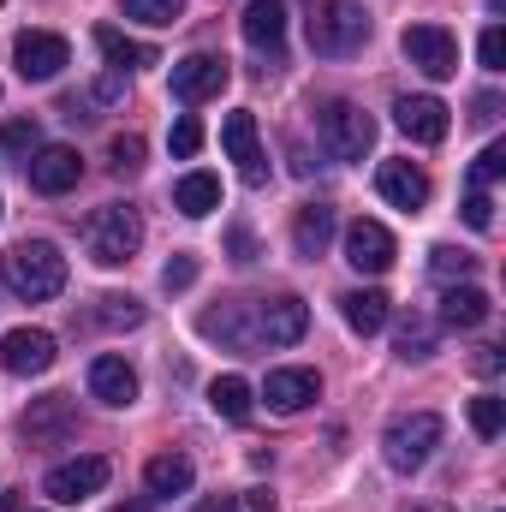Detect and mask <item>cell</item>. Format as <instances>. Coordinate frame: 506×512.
<instances>
[{"instance_id":"6da1fadb","label":"cell","mask_w":506,"mask_h":512,"mask_svg":"<svg viewBox=\"0 0 506 512\" xmlns=\"http://www.w3.org/2000/svg\"><path fill=\"white\" fill-rule=\"evenodd\" d=\"M0 280L24 304H48V298L66 292V256L48 239H24V245H12V251L0 256Z\"/></svg>"},{"instance_id":"7a4b0ae2","label":"cell","mask_w":506,"mask_h":512,"mask_svg":"<svg viewBox=\"0 0 506 512\" xmlns=\"http://www.w3.org/2000/svg\"><path fill=\"white\" fill-rule=\"evenodd\" d=\"M310 48L322 54V60H346V54H358L364 42H370V12L358 6V0H316L310 6Z\"/></svg>"},{"instance_id":"3957f363","label":"cell","mask_w":506,"mask_h":512,"mask_svg":"<svg viewBox=\"0 0 506 512\" xmlns=\"http://www.w3.org/2000/svg\"><path fill=\"white\" fill-rule=\"evenodd\" d=\"M137 245H143V215H137L131 203H102V209L84 221V251H90V262H102V268L131 262Z\"/></svg>"},{"instance_id":"277c9868","label":"cell","mask_w":506,"mask_h":512,"mask_svg":"<svg viewBox=\"0 0 506 512\" xmlns=\"http://www.w3.org/2000/svg\"><path fill=\"white\" fill-rule=\"evenodd\" d=\"M441 435H447V423H441L435 411H405V417L387 423L381 453H387L393 471H417V465H429V453L441 447Z\"/></svg>"},{"instance_id":"5b68a950","label":"cell","mask_w":506,"mask_h":512,"mask_svg":"<svg viewBox=\"0 0 506 512\" xmlns=\"http://www.w3.org/2000/svg\"><path fill=\"white\" fill-rule=\"evenodd\" d=\"M316 131H322V149H328L334 161H364L370 143H376V120H370L358 102H328V108L316 114Z\"/></svg>"},{"instance_id":"8992f818","label":"cell","mask_w":506,"mask_h":512,"mask_svg":"<svg viewBox=\"0 0 506 512\" xmlns=\"http://www.w3.org/2000/svg\"><path fill=\"white\" fill-rule=\"evenodd\" d=\"M399 48H405V60H411L423 78H453V72H459V42H453L447 24H411V30L399 36Z\"/></svg>"},{"instance_id":"52a82bcc","label":"cell","mask_w":506,"mask_h":512,"mask_svg":"<svg viewBox=\"0 0 506 512\" xmlns=\"http://www.w3.org/2000/svg\"><path fill=\"white\" fill-rule=\"evenodd\" d=\"M12 66H18L24 84H48V78H60V66H72V48L54 30H24L12 42Z\"/></svg>"},{"instance_id":"ba28073f","label":"cell","mask_w":506,"mask_h":512,"mask_svg":"<svg viewBox=\"0 0 506 512\" xmlns=\"http://www.w3.org/2000/svg\"><path fill=\"white\" fill-rule=\"evenodd\" d=\"M42 489H48L60 507H78V501H90V495H102V489H108V459H102V453H78V459L54 465Z\"/></svg>"},{"instance_id":"9c48e42d","label":"cell","mask_w":506,"mask_h":512,"mask_svg":"<svg viewBox=\"0 0 506 512\" xmlns=\"http://www.w3.org/2000/svg\"><path fill=\"white\" fill-rule=\"evenodd\" d=\"M227 78H233V66H227V60H215V54H185V60H173V96H179L185 108H197V102L221 96V90H227Z\"/></svg>"},{"instance_id":"30bf717a","label":"cell","mask_w":506,"mask_h":512,"mask_svg":"<svg viewBox=\"0 0 506 512\" xmlns=\"http://www.w3.org/2000/svg\"><path fill=\"white\" fill-rule=\"evenodd\" d=\"M221 143H227V155L239 161V179L262 191L268 185V155H262V143H256V114L251 108H239V114H227L221 120Z\"/></svg>"},{"instance_id":"8fae6325","label":"cell","mask_w":506,"mask_h":512,"mask_svg":"<svg viewBox=\"0 0 506 512\" xmlns=\"http://www.w3.org/2000/svg\"><path fill=\"white\" fill-rule=\"evenodd\" d=\"M24 173H30V185H36L42 197H66V191L84 179V161H78V149H66V143H42V149L24 161Z\"/></svg>"},{"instance_id":"7c38bea8","label":"cell","mask_w":506,"mask_h":512,"mask_svg":"<svg viewBox=\"0 0 506 512\" xmlns=\"http://www.w3.org/2000/svg\"><path fill=\"white\" fill-rule=\"evenodd\" d=\"M304 328H310L304 298L280 292V298H262V304H256V346H262V340H268V346H292V340H304Z\"/></svg>"},{"instance_id":"4fadbf2b","label":"cell","mask_w":506,"mask_h":512,"mask_svg":"<svg viewBox=\"0 0 506 512\" xmlns=\"http://www.w3.org/2000/svg\"><path fill=\"white\" fill-rule=\"evenodd\" d=\"M54 334L48 328H12L6 340H0V364L12 370V376H48L54 370Z\"/></svg>"},{"instance_id":"5bb4252c","label":"cell","mask_w":506,"mask_h":512,"mask_svg":"<svg viewBox=\"0 0 506 512\" xmlns=\"http://www.w3.org/2000/svg\"><path fill=\"white\" fill-rule=\"evenodd\" d=\"M393 126L405 131L411 143H441L447 126H453V114H447L441 96H399L393 102Z\"/></svg>"},{"instance_id":"9a60e30c","label":"cell","mask_w":506,"mask_h":512,"mask_svg":"<svg viewBox=\"0 0 506 512\" xmlns=\"http://www.w3.org/2000/svg\"><path fill=\"white\" fill-rule=\"evenodd\" d=\"M393 256H399V245H393V233H387L381 221H352V227H346V262H352L358 274H387Z\"/></svg>"},{"instance_id":"2e32d148","label":"cell","mask_w":506,"mask_h":512,"mask_svg":"<svg viewBox=\"0 0 506 512\" xmlns=\"http://www.w3.org/2000/svg\"><path fill=\"white\" fill-rule=\"evenodd\" d=\"M72 429H78V411H72V399H66V393H48V399H36V405L24 411V435H30V447L66 441Z\"/></svg>"},{"instance_id":"e0dca14e","label":"cell","mask_w":506,"mask_h":512,"mask_svg":"<svg viewBox=\"0 0 506 512\" xmlns=\"http://www.w3.org/2000/svg\"><path fill=\"white\" fill-rule=\"evenodd\" d=\"M239 24H245V42H251L256 54L280 60V48H286V6L280 0H251Z\"/></svg>"},{"instance_id":"ac0fdd59","label":"cell","mask_w":506,"mask_h":512,"mask_svg":"<svg viewBox=\"0 0 506 512\" xmlns=\"http://www.w3.org/2000/svg\"><path fill=\"white\" fill-rule=\"evenodd\" d=\"M376 191L393 203V209H423V203H429V173L411 167V161H381Z\"/></svg>"},{"instance_id":"d6986e66","label":"cell","mask_w":506,"mask_h":512,"mask_svg":"<svg viewBox=\"0 0 506 512\" xmlns=\"http://www.w3.org/2000/svg\"><path fill=\"white\" fill-rule=\"evenodd\" d=\"M316 393H322L316 370H268V382H262V399H268V411H280V417L304 411Z\"/></svg>"},{"instance_id":"ffe728a7","label":"cell","mask_w":506,"mask_h":512,"mask_svg":"<svg viewBox=\"0 0 506 512\" xmlns=\"http://www.w3.org/2000/svg\"><path fill=\"white\" fill-rule=\"evenodd\" d=\"M143 483H149V495L173 501V495H191V483H197V465H191L185 453H155V459L143 465Z\"/></svg>"},{"instance_id":"44dd1931","label":"cell","mask_w":506,"mask_h":512,"mask_svg":"<svg viewBox=\"0 0 506 512\" xmlns=\"http://www.w3.org/2000/svg\"><path fill=\"white\" fill-rule=\"evenodd\" d=\"M328 239H334V203H304L298 221H292V251L316 262L328 251Z\"/></svg>"},{"instance_id":"7402d4cb","label":"cell","mask_w":506,"mask_h":512,"mask_svg":"<svg viewBox=\"0 0 506 512\" xmlns=\"http://www.w3.org/2000/svg\"><path fill=\"white\" fill-rule=\"evenodd\" d=\"M90 393L102 405H131L137 399V370H131L126 358H96L90 364Z\"/></svg>"},{"instance_id":"603a6c76","label":"cell","mask_w":506,"mask_h":512,"mask_svg":"<svg viewBox=\"0 0 506 512\" xmlns=\"http://www.w3.org/2000/svg\"><path fill=\"white\" fill-rule=\"evenodd\" d=\"M173 209L191 215V221L215 215V209H221V179H215V173H185V179L173 185Z\"/></svg>"},{"instance_id":"cb8c5ba5","label":"cell","mask_w":506,"mask_h":512,"mask_svg":"<svg viewBox=\"0 0 506 512\" xmlns=\"http://www.w3.org/2000/svg\"><path fill=\"white\" fill-rule=\"evenodd\" d=\"M489 292L483 286H447V298H441V322L447 328H483L489 322Z\"/></svg>"},{"instance_id":"d4e9b609","label":"cell","mask_w":506,"mask_h":512,"mask_svg":"<svg viewBox=\"0 0 506 512\" xmlns=\"http://www.w3.org/2000/svg\"><path fill=\"white\" fill-rule=\"evenodd\" d=\"M203 334L221 340V346H233V352H251L256 346V322H245V304H221V310H209V316H203Z\"/></svg>"},{"instance_id":"484cf974","label":"cell","mask_w":506,"mask_h":512,"mask_svg":"<svg viewBox=\"0 0 506 512\" xmlns=\"http://www.w3.org/2000/svg\"><path fill=\"white\" fill-rule=\"evenodd\" d=\"M96 48H102V60H108L114 72L155 66V48H149V42H137V36H126V30H114V24H102V30H96Z\"/></svg>"},{"instance_id":"4316f807","label":"cell","mask_w":506,"mask_h":512,"mask_svg":"<svg viewBox=\"0 0 506 512\" xmlns=\"http://www.w3.org/2000/svg\"><path fill=\"white\" fill-rule=\"evenodd\" d=\"M340 316H346L352 334H381V328H387V292H376V286L346 292V298H340Z\"/></svg>"},{"instance_id":"83f0119b","label":"cell","mask_w":506,"mask_h":512,"mask_svg":"<svg viewBox=\"0 0 506 512\" xmlns=\"http://www.w3.org/2000/svg\"><path fill=\"white\" fill-rule=\"evenodd\" d=\"M90 322H96V328H114V334H120V328H137V322H143V304H137L131 292H108V298H96Z\"/></svg>"},{"instance_id":"f1b7e54d","label":"cell","mask_w":506,"mask_h":512,"mask_svg":"<svg viewBox=\"0 0 506 512\" xmlns=\"http://www.w3.org/2000/svg\"><path fill=\"white\" fill-rule=\"evenodd\" d=\"M209 405H215L227 423H245V417H251V382H245V376H221V382L209 387Z\"/></svg>"},{"instance_id":"f546056e","label":"cell","mask_w":506,"mask_h":512,"mask_svg":"<svg viewBox=\"0 0 506 512\" xmlns=\"http://www.w3.org/2000/svg\"><path fill=\"white\" fill-rule=\"evenodd\" d=\"M393 352L411 364V358H429L435 352V322H423V316H405L399 322V334H393Z\"/></svg>"},{"instance_id":"4dcf8cb0","label":"cell","mask_w":506,"mask_h":512,"mask_svg":"<svg viewBox=\"0 0 506 512\" xmlns=\"http://www.w3.org/2000/svg\"><path fill=\"white\" fill-rule=\"evenodd\" d=\"M471 429L483 435V441H495L506 429V399H495V393H477L471 399Z\"/></svg>"},{"instance_id":"1f68e13d","label":"cell","mask_w":506,"mask_h":512,"mask_svg":"<svg viewBox=\"0 0 506 512\" xmlns=\"http://www.w3.org/2000/svg\"><path fill=\"white\" fill-rule=\"evenodd\" d=\"M429 268H435V280H465V274L477 268V256L459 251V245H435V251H429Z\"/></svg>"},{"instance_id":"d6a6232c","label":"cell","mask_w":506,"mask_h":512,"mask_svg":"<svg viewBox=\"0 0 506 512\" xmlns=\"http://www.w3.org/2000/svg\"><path fill=\"white\" fill-rule=\"evenodd\" d=\"M0 143H6L12 155H36V149H42V131H36V120H6V126H0Z\"/></svg>"},{"instance_id":"836d02e7","label":"cell","mask_w":506,"mask_h":512,"mask_svg":"<svg viewBox=\"0 0 506 512\" xmlns=\"http://www.w3.org/2000/svg\"><path fill=\"white\" fill-rule=\"evenodd\" d=\"M501 173H506V143H489V149H483V155L471 161V185L483 191V185H495Z\"/></svg>"},{"instance_id":"e575fe53","label":"cell","mask_w":506,"mask_h":512,"mask_svg":"<svg viewBox=\"0 0 506 512\" xmlns=\"http://www.w3.org/2000/svg\"><path fill=\"white\" fill-rule=\"evenodd\" d=\"M108 155H114V173H137V167H143V137H137V131H120V137L108 143Z\"/></svg>"},{"instance_id":"d590c367","label":"cell","mask_w":506,"mask_h":512,"mask_svg":"<svg viewBox=\"0 0 506 512\" xmlns=\"http://www.w3.org/2000/svg\"><path fill=\"white\" fill-rule=\"evenodd\" d=\"M131 18H143V24H173L179 12H185V0H126Z\"/></svg>"},{"instance_id":"8d00e7d4","label":"cell","mask_w":506,"mask_h":512,"mask_svg":"<svg viewBox=\"0 0 506 512\" xmlns=\"http://www.w3.org/2000/svg\"><path fill=\"white\" fill-rule=\"evenodd\" d=\"M203 512H274V495L245 489V495H227V501H203Z\"/></svg>"},{"instance_id":"74e56055","label":"cell","mask_w":506,"mask_h":512,"mask_svg":"<svg viewBox=\"0 0 506 512\" xmlns=\"http://www.w3.org/2000/svg\"><path fill=\"white\" fill-rule=\"evenodd\" d=\"M167 143H173V155H179V161H191V155L203 149V126H197V120L185 114V120L173 126V137H167Z\"/></svg>"},{"instance_id":"f35d334b","label":"cell","mask_w":506,"mask_h":512,"mask_svg":"<svg viewBox=\"0 0 506 512\" xmlns=\"http://www.w3.org/2000/svg\"><path fill=\"white\" fill-rule=\"evenodd\" d=\"M465 227H471V233H489V227H495V203H489V191H471V197H465Z\"/></svg>"},{"instance_id":"ab89813d","label":"cell","mask_w":506,"mask_h":512,"mask_svg":"<svg viewBox=\"0 0 506 512\" xmlns=\"http://www.w3.org/2000/svg\"><path fill=\"white\" fill-rule=\"evenodd\" d=\"M191 280H197V256H173V262H167V268H161V286H167V292H185V286H191Z\"/></svg>"},{"instance_id":"60d3db41","label":"cell","mask_w":506,"mask_h":512,"mask_svg":"<svg viewBox=\"0 0 506 512\" xmlns=\"http://www.w3.org/2000/svg\"><path fill=\"white\" fill-rule=\"evenodd\" d=\"M477 54H483V66H489V72H501V66H506V30H501V24H489V30H483Z\"/></svg>"},{"instance_id":"b9f144b4","label":"cell","mask_w":506,"mask_h":512,"mask_svg":"<svg viewBox=\"0 0 506 512\" xmlns=\"http://www.w3.org/2000/svg\"><path fill=\"white\" fill-rule=\"evenodd\" d=\"M227 251H233V262H256V239H251V227H233V233H227Z\"/></svg>"},{"instance_id":"7bdbcfd3","label":"cell","mask_w":506,"mask_h":512,"mask_svg":"<svg viewBox=\"0 0 506 512\" xmlns=\"http://www.w3.org/2000/svg\"><path fill=\"white\" fill-rule=\"evenodd\" d=\"M501 346H483V352H477V358H471V370H477V376H501Z\"/></svg>"},{"instance_id":"ee69618b","label":"cell","mask_w":506,"mask_h":512,"mask_svg":"<svg viewBox=\"0 0 506 512\" xmlns=\"http://www.w3.org/2000/svg\"><path fill=\"white\" fill-rule=\"evenodd\" d=\"M477 120H483V126L501 120V96H477Z\"/></svg>"},{"instance_id":"f6af8a7d","label":"cell","mask_w":506,"mask_h":512,"mask_svg":"<svg viewBox=\"0 0 506 512\" xmlns=\"http://www.w3.org/2000/svg\"><path fill=\"white\" fill-rule=\"evenodd\" d=\"M0 512H24L18 507V495H0Z\"/></svg>"},{"instance_id":"bcb514c9","label":"cell","mask_w":506,"mask_h":512,"mask_svg":"<svg viewBox=\"0 0 506 512\" xmlns=\"http://www.w3.org/2000/svg\"><path fill=\"white\" fill-rule=\"evenodd\" d=\"M411 512H453V507H441V501H429V507H411Z\"/></svg>"},{"instance_id":"7dc6e473","label":"cell","mask_w":506,"mask_h":512,"mask_svg":"<svg viewBox=\"0 0 506 512\" xmlns=\"http://www.w3.org/2000/svg\"><path fill=\"white\" fill-rule=\"evenodd\" d=\"M0 6H6V0H0Z\"/></svg>"}]
</instances>
